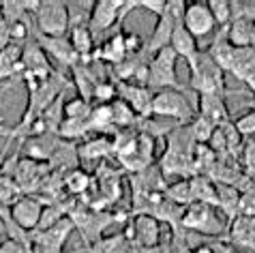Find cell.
<instances>
[{"label":"cell","instance_id":"681fc988","mask_svg":"<svg viewBox=\"0 0 255 253\" xmlns=\"http://www.w3.org/2000/svg\"><path fill=\"white\" fill-rule=\"evenodd\" d=\"M251 47H255V22H253V30H251Z\"/></svg>","mask_w":255,"mask_h":253},{"label":"cell","instance_id":"d6986e66","mask_svg":"<svg viewBox=\"0 0 255 253\" xmlns=\"http://www.w3.org/2000/svg\"><path fill=\"white\" fill-rule=\"evenodd\" d=\"M22 52L24 45L9 43L0 52V82L2 80H24V67H22Z\"/></svg>","mask_w":255,"mask_h":253},{"label":"cell","instance_id":"d6a6232c","mask_svg":"<svg viewBox=\"0 0 255 253\" xmlns=\"http://www.w3.org/2000/svg\"><path fill=\"white\" fill-rule=\"evenodd\" d=\"M90 133L88 126V118L86 121H73V118H65L58 129V137L65 139V142H75V139H82Z\"/></svg>","mask_w":255,"mask_h":253},{"label":"cell","instance_id":"ffe728a7","mask_svg":"<svg viewBox=\"0 0 255 253\" xmlns=\"http://www.w3.org/2000/svg\"><path fill=\"white\" fill-rule=\"evenodd\" d=\"M80 152V161L84 163H93V161H103L110 154H114V139L112 135H99V137H90L84 139V144L77 146Z\"/></svg>","mask_w":255,"mask_h":253},{"label":"cell","instance_id":"7402d4cb","mask_svg":"<svg viewBox=\"0 0 255 253\" xmlns=\"http://www.w3.org/2000/svg\"><path fill=\"white\" fill-rule=\"evenodd\" d=\"M206 52L210 54V58L217 62V67L221 69L223 73H232L234 62H236V47L225 39V32H221L215 41H212Z\"/></svg>","mask_w":255,"mask_h":253},{"label":"cell","instance_id":"ba28073f","mask_svg":"<svg viewBox=\"0 0 255 253\" xmlns=\"http://www.w3.org/2000/svg\"><path fill=\"white\" fill-rule=\"evenodd\" d=\"M73 230L75 223L69 217H65L54 228L43 232H32V249L39 253H65V245Z\"/></svg>","mask_w":255,"mask_h":253},{"label":"cell","instance_id":"f6af8a7d","mask_svg":"<svg viewBox=\"0 0 255 253\" xmlns=\"http://www.w3.org/2000/svg\"><path fill=\"white\" fill-rule=\"evenodd\" d=\"M245 86H247V90L255 97V73H251V75H247L245 77Z\"/></svg>","mask_w":255,"mask_h":253},{"label":"cell","instance_id":"74e56055","mask_svg":"<svg viewBox=\"0 0 255 253\" xmlns=\"http://www.w3.org/2000/svg\"><path fill=\"white\" fill-rule=\"evenodd\" d=\"M232 125H234V129L238 131L240 137H255V112L249 110L247 114L236 118Z\"/></svg>","mask_w":255,"mask_h":253},{"label":"cell","instance_id":"f35d334b","mask_svg":"<svg viewBox=\"0 0 255 253\" xmlns=\"http://www.w3.org/2000/svg\"><path fill=\"white\" fill-rule=\"evenodd\" d=\"M238 215L247 217V219H255V187L249 189V191L240 193L238 200Z\"/></svg>","mask_w":255,"mask_h":253},{"label":"cell","instance_id":"52a82bcc","mask_svg":"<svg viewBox=\"0 0 255 253\" xmlns=\"http://www.w3.org/2000/svg\"><path fill=\"white\" fill-rule=\"evenodd\" d=\"M22 67H24V80L22 82H45L56 73L52 69V65H49V56L34 39L30 43L24 45Z\"/></svg>","mask_w":255,"mask_h":253},{"label":"cell","instance_id":"603a6c76","mask_svg":"<svg viewBox=\"0 0 255 253\" xmlns=\"http://www.w3.org/2000/svg\"><path fill=\"white\" fill-rule=\"evenodd\" d=\"M139 247L127 234L101 236L97 243L90 245V253H137Z\"/></svg>","mask_w":255,"mask_h":253},{"label":"cell","instance_id":"d590c367","mask_svg":"<svg viewBox=\"0 0 255 253\" xmlns=\"http://www.w3.org/2000/svg\"><path fill=\"white\" fill-rule=\"evenodd\" d=\"M208 6H210V13H212V17H215L217 26L228 28L230 22L234 19V11H232L230 0H208Z\"/></svg>","mask_w":255,"mask_h":253},{"label":"cell","instance_id":"7a4b0ae2","mask_svg":"<svg viewBox=\"0 0 255 253\" xmlns=\"http://www.w3.org/2000/svg\"><path fill=\"white\" fill-rule=\"evenodd\" d=\"M178 56L172 47H165L152 56L150 67H148V82L146 86L150 90H185V86L178 82Z\"/></svg>","mask_w":255,"mask_h":253},{"label":"cell","instance_id":"30bf717a","mask_svg":"<svg viewBox=\"0 0 255 253\" xmlns=\"http://www.w3.org/2000/svg\"><path fill=\"white\" fill-rule=\"evenodd\" d=\"M116 88H118V99H123L129 105L139 116V121H146V118L152 116L154 95L148 86H139V84L133 82H116Z\"/></svg>","mask_w":255,"mask_h":253},{"label":"cell","instance_id":"2e32d148","mask_svg":"<svg viewBox=\"0 0 255 253\" xmlns=\"http://www.w3.org/2000/svg\"><path fill=\"white\" fill-rule=\"evenodd\" d=\"M58 144H60L58 135H54V133H45V135L26 139V142L22 144V150L26 154V159L39 161V163H49V159L54 157Z\"/></svg>","mask_w":255,"mask_h":253},{"label":"cell","instance_id":"d4e9b609","mask_svg":"<svg viewBox=\"0 0 255 253\" xmlns=\"http://www.w3.org/2000/svg\"><path fill=\"white\" fill-rule=\"evenodd\" d=\"M189 185H191V198H193V202L208 204V206L219 208V191H217V185L208 176H204V174H197V176L189 178Z\"/></svg>","mask_w":255,"mask_h":253},{"label":"cell","instance_id":"9c48e42d","mask_svg":"<svg viewBox=\"0 0 255 253\" xmlns=\"http://www.w3.org/2000/svg\"><path fill=\"white\" fill-rule=\"evenodd\" d=\"M43 208H45V202L39 195H19L11 206V217L24 232L32 234L39 228Z\"/></svg>","mask_w":255,"mask_h":253},{"label":"cell","instance_id":"8fae6325","mask_svg":"<svg viewBox=\"0 0 255 253\" xmlns=\"http://www.w3.org/2000/svg\"><path fill=\"white\" fill-rule=\"evenodd\" d=\"M187 30L193 34L195 39H204L215 30V17L210 13L208 0H191L187 2V11H185V19H182Z\"/></svg>","mask_w":255,"mask_h":253},{"label":"cell","instance_id":"4dcf8cb0","mask_svg":"<svg viewBox=\"0 0 255 253\" xmlns=\"http://www.w3.org/2000/svg\"><path fill=\"white\" fill-rule=\"evenodd\" d=\"M255 73V47H238L236 50V62H234L232 75L245 82L247 75Z\"/></svg>","mask_w":255,"mask_h":253},{"label":"cell","instance_id":"11a10c76","mask_svg":"<svg viewBox=\"0 0 255 253\" xmlns=\"http://www.w3.org/2000/svg\"><path fill=\"white\" fill-rule=\"evenodd\" d=\"M32 253H39V251H34V249H32Z\"/></svg>","mask_w":255,"mask_h":253},{"label":"cell","instance_id":"e0dca14e","mask_svg":"<svg viewBox=\"0 0 255 253\" xmlns=\"http://www.w3.org/2000/svg\"><path fill=\"white\" fill-rule=\"evenodd\" d=\"M197 108L200 114L206 116L208 121H212L217 126H223L232 123L230 118V110L225 105V95L217 93V95H197Z\"/></svg>","mask_w":255,"mask_h":253},{"label":"cell","instance_id":"6da1fadb","mask_svg":"<svg viewBox=\"0 0 255 253\" xmlns=\"http://www.w3.org/2000/svg\"><path fill=\"white\" fill-rule=\"evenodd\" d=\"M189 88L195 90L197 95H228L225 88V73L217 67V62L210 58L206 50H200L189 62Z\"/></svg>","mask_w":255,"mask_h":253},{"label":"cell","instance_id":"f907efd6","mask_svg":"<svg viewBox=\"0 0 255 253\" xmlns=\"http://www.w3.org/2000/svg\"><path fill=\"white\" fill-rule=\"evenodd\" d=\"M247 108H249L251 112H255V97H253V99H251L249 103H247Z\"/></svg>","mask_w":255,"mask_h":253},{"label":"cell","instance_id":"277c9868","mask_svg":"<svg viewBox=\"0 0 255 253\" xmlns=\"http://www.w3.org/2000/svg\"><path fill=\"white\" fill-rule=\"evenodd\" d=\"M152 116L185 126L195 118V110L189 103L185 90H159V93H154Z\"/></svg>","mask_w":255,"mask_h":253},{"label":"cell","instance_id":"7c38bea8","mask_svg":"<svg viewBox=\"0 0 255 253\" xmlns=\"http://www.w3.org/2000/svg\"><path fill=\"white\" fill-rule=\"evenodd\" d=\"M139 249L144 247H159L161 243V223L152 215H135L129 228L125 232Z\"/></svg>","mask_w":255,"mask_h":253},{"label":"cell","instance_id":"4316f807","mask_svg":"<svg viewBox=\"0 0 255 253\" xmlns=\"http://www.w3.org/2000/svg\"><path fill=\"white\" fill-rule=\"evenodd\" d=\"M169 47L176 52V56L178 58H185L187 62L193 58V56L200 52V47H197V39L191 34L185 24H180V26H176V30L172 34V43H169Z\"/></svg>","mask_w":255,"mask_h":253},{"label":"cell","instance_id":"83f0119b","mask_svg":"<svg viewBox=\"0 0 255 253\" xmlns=\"http://www.w3.org/2000/svg\"><path fill=\"white\" fill-rule=\"evenodd\" d=\"M88 126L90 133H101V135H110L114 133V112L110 105H93V112L88 116Z\"/></svg>","mask_w":255,"mask_h":253},{"label":"cell","instance_id":"8992f818","mask_svg":"<svg viewBox=\"0 0 255 253\" xmlns=\"http://www.w3.org/2000/svg\"><path fill=\"white\" fill-rule=\"evenodd\" d=\"M123 4H125V0H95V2H90L88 28L93 30L95 37L112 30L116 24L118 28L123 26V22H120Z\"/></svg>","mask_w":255,"mask_h":253},{"label":"cell","instance_id":"9a60e30c","mask_svg":"<svg viewBox=\"0 0 255 253\" xmlns=\"http://www.w3.org/2000/svg\"><path fill=\"white\" fill-rule=\"evenodd\" d=\"M129 54H127V45H125V30H118L110 39H105L101 45H97L93 54V62H105L110 67H116Z\"/></svg>","mask_w":255,"mask_h":253},{"label":"cell","instance_id":"8d00e7d4","mask_svg":"<svg viewBox=\"0 0 255 253\" xmlns=\"http://www.w3.org/2000/svg\"><path fill=\"white\" fill-rule=\"evenodd\" d=\"M19 195H22V191H19L17 182L6 174H0V206H13V202Z\"/></svg>","mask_w":255,"mask_h":253},{"label":"cell","instance_id":"836d02e7","mask_svg":"<svg viewBox=\"0 0 255 253\" xmlns=\"http://www.w3.org/2000/svg\"><path fill=\"white\" fill-rule=\"evenodd\" d=\"M165 198L172 200L174 204H178V206L187 208L193 204V198H191V185H189V178H180L172 182V185H167L165 189Z\"/></svg>","mask_w":255,"mask_h":253},{"label":"cell","instance_id":"1f68e13d","mask_svg":"<svg viewBox=\"0 0 255 253\" xmlns=\"http://www.w3.org/2000/svg\"><path fill=\"white\" fill-rule=\"evenodd\" d=\"M189 131H191V135H193L195 144H210V139L217 131V125L212 121H208L206 116L197 114L193 121L189 123Z\"/></svg>","mask_w":255,"mask_h":253},{"label":"cell","instance_id":"5b68a950","mask_svg":"<svg viewBox=\"0 0 255 253\" xmlns=\"http://www.w3.org/2000/svg\"><path fill=\"white\" fill-rule=\"evenodd\" d=\"M180 228L195 232V234H202V236H221L225 232V221L219 217L215 206L193 202L191 206H187Z\"/></svg>","mask_w":255,"mask_h":253},{"label":"cell","instance_id":"f546056e","mask_svg":"<svg viewBox=\"0 0 255 253\" xmlns=\"http://www.w3.org/2000/svg\"><path fill=\"white\" fill-rule=\"evenodd\" d=\"M112 112H114V126H116V131H131L133 126L139 125V116L123 99H116L114 103H112Z\"/></svg>","mask_w":255,"mask_h":253},{"label":"cell","instance_id":"cb8c5ba5","mask_svg":"<svg viewBox=\"0 0 255 253\" xmlns=\"http://www.w3.org/2000/svg\"><path fill=\"white\" fill-rule=\"evenodd\" d=\"M39 0H0V13L2 17L6 19V24H15V22H22L28 15L37 13L39 9Z\"/></svg>","mask_w":255,"mask_h":253},{"label":"cell","instance_id":"4fadbf2b","mask_svg":"<svg viewBox=\"0 0 255 253\" xmlns=\"http://www.w3.org/2000/svg\"><path fill=\"white\" fill-rule=\"evenodd\" d=\"M32 39L37 41L41 47H43L49 58L56 60L62 67L73 69L75 65H80V62H82L80 56H77V52L73 50V45H71L69 37H43V34H39L37 30H34Z\"/></svg>","mask_w":255,"mask_h":253},{"label":"cell","instance_id":"816d5d0a","mask_svg":"<svg viewBox=\"0 0 255 253\" xmlns=\"http://www.w3.org/2000/svg\"><path fill=\"white\" fill-rule=\"evenodd\" d=\"M6 133H9V131H4V129H0V135H6Z\"/></svg>","mask_w":255,"mask_h":253},{"label":"cell","instance_id":"f5cc1de1","mask_svg":"<svg viewBox=\"0 0 255 253\" xmlns=\"http://www.w3.org/2000/svg\"><path fill=\"white\" fill-rule=\"evenodd\" d=\"M65 253H77V251H73V249H71V251H67V249H65Z\"/></svg>","mask_w":255,"mask_h":253},{"label":"cell","instance_id":"db71d44e","mask_svg":"<svg viewBox=\"0 0 255 253\" xmlns=\"http://www.w3.org/2000/svg\"><path fill=\"white\" fill-rule=\"evenodd\" d=\"M2 241H4V236H0V245H2Z\"/></svg>","mask_w":255,"mask_h":253},{"label":"cell","instance_id":"ee69618b","mask_svg":"<svg viewBox=\"0 0 255 253\" xmlns=\"http://www.w3.org/2000/svg\"><path fill=\"white\" fill-rule=\"evenodd\" d=\"M245 165H247V170H249V174H255V139H251L249 146H247Z\"/></svg>","mask_w":255,"mask_h":253},{"label":"cell","instance_id":"ac0fdd59","mask_svg":"<svg viewBox=\"0 0 255 253\" xmlns=\"http://www.w3.org/2000/svg\"><path fill=\"white\" fill-rule=\"evenodd\" d=\"M67 37H69L71 45H73V50L77 52V56H80V60L84 62V65L93 62V54L97 50V45H95V34L88 28V22L73 24Z\"/></svg>","mask_w":255,"mask_h":253},{"label":"cell","instance_id":"3957f363","mask_svg":"<svg viewBox=\"0 0 255 253\" xmlns=\"http://www.w3.org/2000/svg\"><path fill=\"white\" fill-rule=\"evenodd\" d=\"M34 26L43 37H67L71 30L69 4L62 0H41L34 13Z\"/></svg>","mask_w":255,"mask_h":253},{"label":"cell","instance_id":"60d3db41","mask_svg":"<svg viewBox=\"0 0 255 253\" xmlns=\"http://www.w3.org/2000/svg\"><path fill=\"white\" fill-rule=\"evenodd\" d=\"M165 4H167V0H137V9H144V11L152 13V15H157V17L163 15Z\"/></svg>","mask_w":255,"mask_h":253},{"label":"cell","instance_id":"44dd1931","mask_svg":"<svg viewBox=\"0 0 255 253\" xmlns=\"http://www.w3.org/2000/svg\"><path fill=\"white\" fill-rule=\"evenodd\" d=\"M80 152H77V144L73 142H65V139H60L58 148H56L54 157L49 159V170L54 172H62L67 174L71 170H77V165H80Z\"/></svg>","mask_w":255,"mask_h":253},{"label":"cell","instance_id":"ab89813d","mask_svg":"<svg viewBox=\"0 0 255 253\" xmlns=\"http://www.w3.org/2000/svg\"><path fill=\"white\" fill-rule=\"evenodd\" d=\"M0 253H32V247L26 243L13 241V238H4L0 245Z\"/></svg>","mask_w":255,"mask_h":253},{"label":"cell","instance_id":"7bdbcfd3","mask_svg":"<svg viewBox=\"0 0 255 253\" xmlns=\"http://www.w3.org/2000/svg\"><path fill=\"white\" fill-rule=\"evenodd\" d=\"M11 43V32H9V24H6V19L2 17V13H0V52L4 50L6 45Z\"/></svg>","mask_w":255,"mask_h":253},{"label":"cell","instance_id":"f1b7e54d","mask_svg":"<svg viewBox=\"0 0 255 253\" xmlns=\"http://www.w3.org/2000/svg\"><path fill=\"white\" fill-rule=\"evenodd\" d=\"M95 185V178L90 176L88 172H84L82 167L77 170H71L65 174V193H69L71 198H77V195H86Z\"/></svg>","mask_w":255,"mask_h":253},{"label":"cell","instance_id":"bcb514c9","mask_svg":"<svg viewBox=\"0 0 255 253\" xmlns=\"http://www.w3.org/2000/svg\"><path fill=\"white\" fill-rule=\"evenodd\" d=\"M191 253H215V247L212 245H200V247L191 249Z\"/></svg>","mask_w":255,"mask_h":253},{"label":"cell","instance_id":"484cf974","mask_svg":"<svg viewBox=\"0 0 255 253\" xmlns=\"http://www.w3.org/2000/svg\"><path fill=\"white\" fill-rule=\"evenodd\" d=\"M253 22L251 17H234L228 28H223L225 39L236 47H249L251 45V30H253Z\"/></svg>","mask_w":255,"mask_h":253},{"label":"cell","instance_id":"c3c4849f","mask_svg":"<svg viewBox=\"0 0 255 253\" xmlns=\"http://www.w3.org/2000/svg\"><path fill=\"white\" fill-rule=\"evenodd\" d=\"M0 236H4V238H6V228H4V221H2V217H0Z\"/></svg>","mask_w":255,"mask_h":253},{"label":"cell","instance_id":"e575fe53","mask_svg":"<svg viewBox=\"0 0 255 253\" xmlns=\"http://www.w3.org/2000/svg\"><path fill=\"white\" fill-rule=\"evenodd\" d=\"M93 112V105L86 101L84 97H71L69 101H65V118H73V121H86Z\"/></svg>","mask_w":255,"mask_h":253},{"label":"cell","instance_id":"b9f144b4","mask_svg":"<svg viewBox=\"0 0 255 253\" xmlns=\"http://www.w3.org/2000/svg\"><path fill=\"white\" fill-rule=\"evenodd\" d=\"M125 45H127V54H137V52H141L144 50V41H141V37L139 34H135V32H131V30H125Z\"/></svg>","mask_w":255,"mask_h":253},{"label":"cell","instance_id":"7dc6e473","mask_svg":"<svg viewBox=\"0 0 255 253\" xmlns=\"http://www.w3.org/2000/svg\"><path fill=\"white\" fill-rule=\"evenodd\" d=\"M137 253H161V245L159 247H144V249H139Z\"/></svg>","mask_w":255,"mask_h":253},{"label":"cell","instance_id":"5bb4252c","mask_svg":"<svg viewBox=\"0 0 255 253\" xmlns=\"http://www.w3.org/2000/svg\"><path fill=\"white\" fill-rule=\"evenodd\" d=\"M182 22H178V19H174L169 13L163 11V15L157 17V26L152 28V34H150V39L146 41V45H144V50L154 56L157 52L161 50H165V47H169V43H172V34L176 30V26H180Z\"/></svg>","mask_w":255,"mask_h":253}]
</instances>
